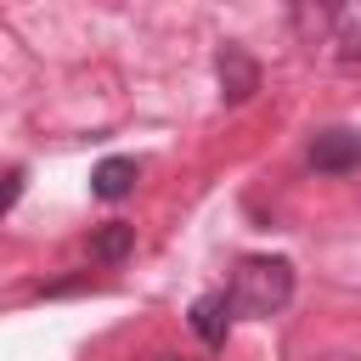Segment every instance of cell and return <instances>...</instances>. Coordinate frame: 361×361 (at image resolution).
I'll return each instance as SVG.
<instances>
[{
	"mask_svg": "<svg viewBox=\"0 0 361 361\" xmlns=\"http://www.w3.org/2000/svg\"><path fill=\"white\" fill-rule=\"evenodd\" d=\"M226 327H231V299H226V293L192 299V333H197L203 344H226Z\"/></svg>",
	"mask_w": 361,
	"mask_h": 361,
	"instance_id": "277c9868",
	"label": "cell"
},
{
	"mask_svg": "<svg viewBox=\"0 0 361 361\" xmlns=\"http://www.w3.org/2000/svg\"><path fill=\"white\" fill-rule=\"evenodd\" d=\"M17 197H23V169H11V175H6V209H11Z\"/></svg>",
	"mask_w": 361,
	"mask_h": 361,
	"instance_id": "ba28073f",
	"label": "cell"
},
{
	"mask_svg": "<svg viewBox=\"0 0 361 361\" xmlns=\"http://www.w3.org/2000/svg\"><path fill=\"white\" fill-rule=\"evenodd\" d=\"M310 164L316 169H327V175H344V169H355L361 164V130H322L316 141H310Z\"/></svg>",
	"mask_w": 361,
	"mask_h": 361,
	"instance_id": "7a4b0ae2",
	"label": "cell"
},
{
	"mask_svg": "<svg viewBox=\"0 0 361 361\" xmlns=\"http://www.w3.org/2000/svg\"><path fill=\"white\" fill-rule=\"evenodd\" d=\"M226 299L243 316H276L293 299V265L288 259H271V254H248V259H237Z\"/></svg>",
	"mask_w": 361,
	"mask_h": 361,
	"instance_id": "6da1fadb",
	"label": "cell"
},
{
	"mask_svg": "<svg viewBox=\"0 0 361 361\" xmlns=\"http://www.w3.org/2000/svg\"><path fill=\"white\" fill-rule=\"evenodd\" d=\"M333 28H338V51H344V56H361V0L338 6V11H333Z\"/></svg>",
	"mask_w": 361,
	"mask_h": 361,
	"instance_id": "52a82bcc",
	"label": "cell"
},
{
	"mask_svg": "<svg viewBox=\"0 0 361 361\" xmlns=\"http://www.w3.org/2000/svg\"><path fill=\"white\" fill-rule=\"evenodd\" d=\"M135 175H141V169H135V158H102V164L90 169V192H96V197H107V203H118V197L135 186Z\"/></svg>",
	"mask_w": 361,
	"mask_h": 361,
	"instance_id": "5b68a950",
	"label": "cell"
},
{
	"mask_svg": "<svg viewBox=\"0 0 361 361\" xmlns=\"http://www.w3.org/2000/svg\"><path fill=\"white\" fill-rule=\"evenodd\" d=\"M310 361H316V355H310ZM322 361H350V355H322Z\"/></svg>",
	"mask_w": 361,
	"mask_h": 361,
	"instance_id": "9c48e42d",
	"label": "cell"
},
{
	"mask_svg": "<svg viewBox=\"0 0 361 361\" xmlns=\"http://www.w3.org/2000/svg\"><path fill=\"white\" fill-rule=\"evenodd\" d=\"M130 248H135V226H124V220H107L90 237V259H102V265H118Z\"/></svg>",
	"mask_w": 361,
	"mask_h": 361,
	"instance_id": "8992f818",
	"label": "cell"
},
{
	"mask_svg": "<svg viewBox=\"0 0 361 361\" xmlns=\"http://www.w3.org/2000/svg\"><path fill=\"white\" fill-rule=\"evenodd\" d=\"M254 90H259V62L243 45H226L220 51V96L226 102H248Z\"/></svg>",
	"mask_w": 361,
	"mask_h": 361,
	"instance_id": "3957f363",
	"label": "cell"
},
{
	"mask_svg": "<svg viewBox=\"0 0 361 361\" xmlns=\"http://www.w3.org/2000/svg\"><path fill=\"white\" fill-rule=\"evenodd\" d=\"M158 361H192V355H158Z\"/></svg>",
	"mask_w": 361,
	"mask_h": 361,
	"instance_id": "30bf717a",
	"label": "cell"
}]
</instances>
